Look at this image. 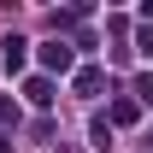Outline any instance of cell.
Instances as JSON below:
<instances>
[{
  "label": "cell",
  "mask_w": 153,
  "mask_h": 153,
  "mask_svg": "<svg viewBox=\"0 0 153 153\" xmlns=\"http://www.w3.org/2000/svg\"><path fill=\"white\" fill-rule=\"evenodd\" d=\"M24 100L30 106H53V76H30L24 82Z\"/></svg>",
  "instance_id": "3"
},
{
  "label": "cell",
  "mask_w": 153,
  "mask_h": 153,
  "mask_svg": "<svg viewBox=\"0 0 153 153\" xmlns=\"http://www.w3.org/2000/svg\"><path fill=\"white\" fill-rule=\"evenodd\" d=\"M41 76H47V71H71V65H76V53H71V41H41Z\"/></svg>",
  "instance_id": "1"
},
{
  "label": "cell",
  "mask_w": 153,
  "mask_h": 153,
  "mask_svg": "<svg viewBox=\"0 0 153 153\" xmlns=\"http://www.w3.org/2000/svg\"><path fill=\"white\" fill-rule=\"evenodd\" d=\"M24 47H30L24 36H6V41H0V65H6V71H24V59H30Z\"/></svg>",
  "instance_id": "2"
},
{
  "label": "cell",
  "mask_w": 153,
  "mask_h": 153,
  "mask_svg": "<svg viewBox=\"0 0 153 153\" xmlns=\"http://www.w3.org/2000/svg\"><path fill=\"white\" fill-rule=\"evenodd\" d=\"M135 47H141V53L153 59V30H141V36H135Z\"/></svg>",
  "instance_id": "8"
},
{
  "label": "cell",
  "mask_w": 153,
  "mask_h": 153,
  "mask_svg": "<svg viewBox=\"0 0 153 153\" xmlns=\"http://www.w3.org/2000/svg\"><path fill=\"white\" fill-rule=\"evenodd\" d=\"M135 106H153V71L135 76Z\"/></svg>",
  "instance_id": "7"
},
{
  "label": "cell",
  "mask_w": 153,
  "mask_h": 153,
  "mask_svg": "<svg viewBox=\"0 0 153 153\" xmlns=\"http://www.w3.org/2000/svg\"><path fill=\"white\" fill-rule=\"evenodd\" d=\"M135 118H141L135 100H112V124H135Z\"/></svg>",
  "instance_id": "6"
},
{
  "label": "cell",
  "mask_w": 153,
  "mask_h": 153,
  "mask_svg": "<svg viewBox=\"0 0 153 153\" xmlns=\"http://www.w3.org/2000/svg\"><path fill=\"white\" fill-rule=\"evenodd\" d=\"M100 88H106V76H100L94 65H82V71H76V94H82V100H94Z\"/></svg>",
  "instance_id": "4"
},
{
  "label": "cell",
  "mask_w": 153,
  "mask_h": 153,
  "mask_svg": "<svg viewBox=\"0 0 153 153\" xmlns=\"http://www.w3.org/2000/svg\"><path fill=\"white\" fill-rule=\"evenodd\" d=\"M88 141H94V147H112V118H94V124H88Z\"/></svg>",
  "instance_id": "5"
}]
</instances>
